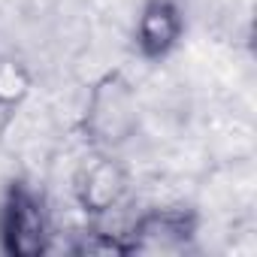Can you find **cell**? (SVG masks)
Here are the masks:
<instances>
[{
    "instance_id": "1",
    "label": "cell",
    "mask_w": 257,
    "mask_h": 257,
    "mask_svg": "<svg viewBox=\"0 0 257 257\" xmlns=\"http://www.w3.org/2000/svg\"><path fill=\"white\" fill-rule=\"evenodd\" d=\"M52 242V218L43 194L28 182H13L0 200V245L13 257L46 254Z\"/></svg>"
},
{
    "instance_id": "2",
    "label": "cell",
    "mask_w": 257,
    "mask_h": 257,
    "mask_svg": "<svg viewBox=\"0 0 257 257\" xmlns=\"http://www.w3.org/2000/svg\"><path fill=\"white\" fill-rule=\"evenodd\" d=\"M85 137L100 152H115L137 134V97L121 76L100 79L85 103Z\"/></svg>"
},
{
    "instance_id": "3",
    "label": "cell",
    "mask_w": 257,
    "mask_h": 257,
    "mask_svg": "<svg viewBox=\"0 0 257 257\" xmlns=\"http://www.w3.org/2000/svg\"><path fill=\"white\" fill-rule=\"evenodd\" d=\"M127 191H131V173L127 167L112 155V152H100L85 161L73 179V197L79 203L82 212L94 215V218H106L112 212H121Z\"/></svg>"
},
{
    "instance_id": "4",
    "label": "cell",
    "mask_w": 257,
    "mask_h": 257,
    "mask_svg": "<svg viewBox=\"0 0 257 257\" xmlns=\"http://www.w3.org/2000/svg\"><path fill=\"white\" fill-rule=\"evenodd\" d=\"M197 230V221L188 209L155 206L124 230V251H176Z\"/></svg>"
},
{
    "instance_id": "5",
    "label": "cell",
    "mask_w": 257,
    "mask_h": 257,
    "mask_svg": "<svg viewBox=\"0 0 257 257\" xmlns=\"http://www.w3.org/2000/svg\"><path fill=\"white\" fill-rule=\"evenodd\" d=\"M185 34V16L179 0H146L137 16V49L146 61H164Z\"/></svg>"
}]
</instances>
